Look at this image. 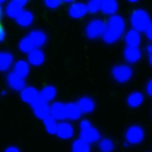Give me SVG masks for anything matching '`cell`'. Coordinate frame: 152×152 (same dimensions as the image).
I'll list each match as a JSON object with an SVG mask.
<instances>
[{"mask_svg":"<svg viewBox=\"0 0 152 152\" xmlns=\"http://www.w3.org/2000/svg\"><path fill=\"white\" fill-rule=\"evenodd\" d=\"M125 31V21L122 16L115 14L110 16L106 22V29L104 32L102 39L106 44H115L123 37Z\"/></svg>","mask_w":152,"mask_h":152,"instance_id":"cell-1","label":"cell"},{"mask_svg":"<svg viewBox=\"0 0 152 152\" xmlns=\"http://www.w3.org/2000/svg\"><path fill=\"white\" fill-rule=\"evenodd\" d=\"M79 128H80V139L85 140L86 142L89 144H95L100 139H101V135H100V132L93 126V124L90 123V121L88 119H83L80 121V124H79Z\"/></svg>","mask_w":152,"mask_h":152,"instance_id":"cell-2","label":"cell"},{"mask_svg":"<svg viewBox=\"0 0 152 152\" xmlns=\"http://www.w3.org/2000/svg\"><path fill=\"white\" fill-rule=\"evenodd\" d=\"M151 22L150 20V15L142 9H137L135 11H133V14L130 15V24L133 29H136L139 32H144V29L146 28V26Z\"/></svg>","mask_w":152,"mask_h":152,"instance_id":"cell-3","label":"cell"},{"mask_svg":"<svg viewBox=\"0 0 152 152\" xmlns=\"http://www.w3.org/2000/svg\"><path fill=\"white\" fill-rule=\"evenodd\" d=\"M105 29H106V22L100 18H94L86 24L85 35L88 37V39L94 40L100 37H102Z\"/></svg>","mask_w":152,"mask_h":152,"instance_id":"cell-4","label":"cell"},{"mask_svg":"<svg viewBox=\"0 0 152 152\" xmlns=\"http://www.w3.org/2000/svg\"><path fill=\"white\" fill-rule=\"evenodd\" d=\"M112 77L117 83L124 84L133 78V69L128 65H117L112 68Z\"/></svg>","mask_w":152,"mask_h":152,"instance_id":"cell-5","label":"cell"},{"mask_svg":"<svg viewBox=\"0 0 152 152\" xmlns=\"http://www.w3.org/2000/svg\"><path fill=\"white\" fill-rule=\"evenodd\" d=\"M145 137V132L140 125H130L125 132V145H137Z\"/></svg>","mask_w":152,"mask_h":152,"instance_id":"cell-6","label":"cell"},{"mask_svg":"<svg viewBox=\"0 0 152 152\" xmlns=\"http://www.w3.org/2000/svg\"><path fill=\"white\" fill-rule=\"evenodd\" d=\"M32 106V111L34 113V116L38 118V119H45L49 115H50V106L46 101H44L42 97L38 99L35 102Z\"/></svg>","mask_w":152,"mask_h":152,"instance_id":"cell-7","label":"cell"},{"mask_svg":"<svg viewBox=\"0 0 152 152\" xmlns=\"http://www.w3.org/2000/svg\"><path fill=\"white\" fill-rule=\"evenodd\" d=\"M56 135L60 139H62V140H69V139H72L74 135V126L68 122L61 121L60 123H57Z\"/></svg>","mask_w":152,"mask_h":152,"instance_id":"cell-8","label":"cell"},{"mask_svg":"<svg viewBox=\"0 0 152 152\" xmlns=\"http://www.w3.org/2000/svg\"><path fill=\"white\" fill-rule=\"evenodd\" d=\"M40 97V94L34 86H24L21 90V99L23 102L28 105H33L35 101Z\"/></svg>","mask_w":152,"mask_h":152,"instance_id":"cell-9","label":"cell"},{"mask_svg":"<svg viewBox=\"0 0 152 152\" xmlns=\"http://www.w3.org/2000/svg\"><path fill=\"white\" fill-rule=\"evenodd\" d=\"M50 116L56 121H65L66 119V104L56 101L50 105Z\"/></svg>","mask_w":152,"mask_h":152,"instance_id":"cell-10","label":"cell"},{"mask_svg":"<svg viewBox=\"0 0 152 152\" xmlns=\"http://www.w3.org/2000/svg\"><path fill=\"white\" fill-rule=\"evenodd\" d=\"M6 83H7V85L11 88V89L15 90V91H21L23 88L26 86V80H24V78L15 74L14 72H11V73L7 74Z\"/></svg>","mask_w":152,"mask_h":152,"instance_id":"cell-11","label":"cell"},{"mask_svg":"<svg viewBox=\"0 0 152 152\" xmlns=\"http://www.w3.org/2000/svg\"><path fill=\"white\" fill-rule=\"evenodd\" d=\"M86 14H88V7L86 4L84 3H73L68 9V15L74 20L83 18Z\"/></svg>","mask_w":152,"mask_h":152,"instance_id":"cell-12","label":"cell"},{"mask_svg":"<svg viewBox=\"0 0 152 152\" xmlns=\"http://www.w3.org/2000/svg\"><path fill=\"white\" fill-rule=\"evenodd\" d=\"M123 56H124V60L128 63H136L141 58V51L139 48L125 46L124 51H123Z\"/></svg>","mask_w":152,"mask_h":152,"instance_id":"cell-13","label":"cell"},{"mask_svg":"<svg viewBox=\"0 0 152 152\" xmlns=\"http://www.w3.org/2000/svg\"><path fill=\"white\" fill-rule=\"evenodd\" d=\"M124 42L126 44V46H134V48H139L141 44V35L140 32L136 29H130L125 33L124 35Z\"/></svg>","mask_w":152,"mask_h":152,"instance_id":"cell-14","label":"cell"},{"mask_svg":"<svg viewBox=\"0 0 152 152\" xmlns=\"http://www.w3.org/2000/svg\"><path fill=\"white\" fill-rule=\"evenodd\" d=\"M27 55H28V57H27L28 61L27 62L32 66H42L44 63V61H45V55L39 48L32 50V51L28 53Z\"/></svg>","mask_w":152,"mask_h":152,"instance_id":"cell-15","label":"cell"},{"mask_svg":"<svg viewBox=\"0 0 152 152\" xmlns=\"http://www.w3.org/2000/svg\"><path fill=\"white\" fill-rule=\"evenodd\" d=\"M118 1L117 0H101V9L100 11L102 12L105 15H108V16H112L117 14L118 11Z\"/></svg>","mask_w":152,"mask_h":152,"instance_id":"cell-16","label":"cell"},{"mask_svg":"<svg viewBox=\"0 0 152 152\" xmlns=\"http://www.w3.org/2000/svg\"><path fill=\"white\" fill-rule=\"evenodd\" d=\"M12 72L22 78H26L29 74V63L24 60H18L12 65Z\"/></svg>","mask_w":152,"mask_h":152,"instance_id":"cell-17","label":"cell"},{"mask_svg":"<svg viewBox=\"0 0 152 152\" xmlns=\"http://www.w3.org/2000/svg\"><path fill=\"white\" fill-rule=\"evenodd\" d=\"M82 111L79 110L77 102L66 104V119L68 121H78L82 117Z\"/></svg>","mask_w":152,"mask_h":152,"instance_id":"cell-18","label":"cell"},{"mask_svg":"<svg viewBox=\"0 0 152 152\" xmlns=\"http://www.w3.org/2000/svg\"><path fill=\"white\" fill-rule=\"evenodd\" d=\"M144 94L140 91H133L126 97V104L130 108H139L144 104Z\"/></svg>","mask_w":152,"mask_h":152,"instance_id":"cell-19","label":"cell"},{"mask_svg":"<svg viewBox=\"0 0 152 152\" xmlns=\"http://www.w3.org/2000/svg\"><path fill=\"white\" fill-rule=\"evenodd\" d=\"M77 105L79 107V110L82 111V113H91L95 110V102L91 97H88V96H83L77 101Z\"/></svg>","mask_w":152,"mask_h":152,"instance_id":"cell-20","label":"cell"},{"mask_svg":"<svg viewBox=\"0 0 152 152\" xmlns=\"http://www.w3.org/2000/svg\"><path fill=\"white\" fill-rule=\"evenodd\" d=\"M14 65V55L10 51H0V72H6Z\"/></svg>","mask_w":152,"mask_h":152,"instance_id":"cell-21","label":"cell"},{"mask_svg":"<svg viewBox=\"0 0 152 152\" xmlns=\"http://www.w3.org/2000/svg\"><path fill=\"white\" fill-rule=\"evenodd\" d=\"M16 20V23L21 27H29L31 24L33 23L34 21V16L31 11L28 10H22L20 12V15L15 18Z\"/></svg>","mask_w":152,"mask_h":152,"instance_id":"cell-22","label":"cell"},{"mask_svg":"<svg viewBox=\"0 0 152 152\" xmlns=\"http://www.w3.org/2000/svg\"><path fill=\"white\" fill-rule=\"evenodd\" d=\"M39 94H40V97L49 104V102H51V101L55 100L57 90H56V88L54 85H45L43 89L39 91Z\"/></svg>","mask_w":152,"mask_h":152,"instance_id":"cell-23","label":"cell"},{"mask_svg":"<svg viewBox=\"0 0 152 152\" xmlns=\"http://www.w3.org/2000/svg\"><path fill=\"white\" fill-rule=\"evenodd\" d=\"M18 49H20V51H21V53H23V54H28V53L32 51V50L38 49V48H37V45H35V43L33 42L32 38H31L29 35H27V37H24L23 39L20 42V44H18Z\"/></svg>","mask_w":152,"mask_h":152,"instance_id":"cell-24","label":"cell"},{"mask_svg":"<svg viewBox=\"0 0 152 152\" xmlns=\"http://www.w3.org/2000/svg\"><path fill=\"white\" fill-rule=\"evenodd\" d=\"M32 39H33V42L35 43V45H37V48H42L43 45H45V43H46V34L43 32V31H39V29H35V31H32L29 34H28Z\"/></svg>","mask_w":152,"mask_h":152,"instance_id":"cell-25","label":"cell"},{"mask_svg":"<svg viewBox=\"0 0 152 152\" xmlns=\"http://www.w3.org/2000/svg\"><path fill=\"white\" fill-rule=\"evenodd\" d=\"M72 152H90V144L83 139H75L72 144Z\"/></svg>","mask_w":152,"mask_h":152,"instance_id":"cell-26","label":"cell"},{"mask_svg":"<svg viewBox=\"0 0 152 152\" xmlns=\"http://www.w3.org/2000/svg\"><path fill=\"white\" fill-rule=\"evenodd\" d=\"M23 9L21 7V6H18L17 4H15L14 1H11L6 5V7H5V14H6V16H9V17H11V18H16L18 15H20V12L22 11Z\"/></svg>","mask_w":152,"mask_h":152,"instance_id":"cell-27","label":"cell"},{"mask_svg":"<svg viewBox=\"0 0 152 152\" xmlns=\"http://www.w3.org/2000/svg\"><path fill=\"white\" fill-rule=\"evenodd\" d=\"M43 122H44L45 130H46L49 134H51V135H56V130H57V121L49 115L45 119H43Z\"/></svg>","mask_w":152,"mask_h":152,"instance_id":"cell-28","label":"cell"},{"mask_svg":"<svg viewBox=\"0 0 152 152\" xmlns=\"http://www.w3.org/2000/svg\"><path fill=\"white\" fill-rule=\"evenodd\" d=\"M99 150L101 152H113L115 150V142L111 139H100L99 140Z\"/></svg>","mask_w":152,"mask_h":152,"instance_id":"cell-29","label":"cell"},{"mask_svg":"<svg viewBox=\"0 0 152 152\" xmlns=\"http://www.w3.org/2000/svg\"><path fill=\"white\" fill-rule=\"evenodd\" d=\"M88 7V12L90 14H97L101 9V0H90L86 5Z\"/></svg>","mask_w":152,"mask_h":152,"instance_id":"cell-30","label":"cell"},{"mask_svg":"<svg viewBox=\"0 0 152 152\" xmlns=\"http://www.w3.org/2000/svg\"><path fill=\"white\" fill-rule=\"evenodd\" d=\"M44 3L46 5V7H49V9H57V7H60L62 0H44Z\"/></svg>","mask_w":152,"mask_h":152,"instance_id":"cell-31","label":"cell"},{"mask_svg":"<svg viewBox=\"0 0 152 152\" xmlns=\"http://www.w3.org/2000/svg\"><path fill=\"white\" fill-rule=\"evenodd\" d=\"M144 32H145V35L147 37V39L150 40V42H152V22H150L147 26H146V28L144 29Z\"/></svg>","mask_w":152,"mask_h":152,"instance_id":"cell-32","label":"cell"},{"mask_svg":"<svg viewBox=\"0 0 152 152\" xmlns=\"http://www.w3.org/2000/svg\"><path fill=\"white\" fill-rule=\"evenodd\" d=\"M5 38H6V32L1 26H0V43H3L5 40Z\"/></svg>","mask_w":152,"mask_h":152,"instance_id":"cell-33","label":"cell"},{"mask_svg":"<svg viewBox=\"0 0 152 152\" xmlns=\"http://www.w3.org/2000/svg\"><path fill=\"white\" fill-rule=\"evenodd\" d=\"M146 93H147V95H150L151 97H152V79L147 83V85H146Z\"/></svg>","mask_w":152,"mask_h":152,"instance_id":"cell-34","label":"cell"},{"mask_svg":"<svg viewBox=\"0 0 152 152\" xmlns=\"http://www.w3.org/2000/svg\"><path fill=\"white\" fill-rule=\"evenodd\" d=\"M12 1H14L15 4H17L18 6H21L22 9L24 7V5H26L27 3H28V0H12Z\"/></svg>","mask_w":152,"mask_h":152,"instance_id":"cell-35","label":"cell"},{"mask_svg":"<svg viewBox=\"0 0 152 152\" xmlns=\"http://www.w3.org/2000/svg\"><path fill=\"white\" fill-rule=\"evenodd\" d=\"M4 152H21L20 148H17L16 146H9Z\"/></svg>","mask_w":152,"mask_h":152,"instance_id":"cell-36","label":"cell"},{"mask_svg":"<svg viewBox=\"0 0 152 152\" xmlns=\"http://www.w3.org/2000/svg\"><path fill=\"white\" fill-rule=\"evenodd\" d=\"M146 51H147V54H152V44H150V45L146 48Z\"/></svg>","mask_w":152,"mask_h":152,"instance_id":"cell-37","label":"cell"},{"mask_svg":"<svg viewBox=\"0 0 152 152\" xmlns=\"http://www.w3.org/2000/svg\"><path fill=\"white\" fill-rule=\"evenodd\" d=\"M148 60H150V65L152 66V54H148Z\"/></svg>","mask_w":152,"mask_h":152,"instance_id":"cell-38","label":"cell"},{"mask_svg":"<svg viewBox=\"0 0 152 152\" xmlns=\"http://www.w3.org/2000/svg\"><path fill=\"white\" fill-rule=\"evenodd\" d=\"M128 1H129V3H133V4H134V3H139V1H140V0H128Z\"/></svg>","mask_w":152,"mask_h":152,"instance_id":"cell-39","label":"cell"},{"mask_svg":"<svg viewBox=\"0 0 152 152\" xmlns=\"http://www.w3.org/2000/svg\"><path fill=\"white\" fill-rule=\"evenodd\" d=\"M62 1H65V3H73L74 0H62Z\"/></svg>","mask_w":152,"mask_h":152,"instance_id":"cell-40","label":"cell"},{"mask_svg":"<svg viewBox=\"0 0 152 152\" xmlns=\"http://www.w3.org/2000/svg\"><path fill=\"white\" fill-rule=\"evenodd\" d=\"M1 15H3V10H1V6H0V18H1Z\"/></svg>","mask_w":152,"mask_h":152,"instance_id":"cell-41","label":"cell"},{"mask_svg":"<svg viewBox=\"0 0 152 152\" xmlns=\"http://www.w3.org/2000/svg\"><path fill=\"white\" fill-rule=\"evenodd\" d=\"M6 1V0H0V5H1V4H4Z\"/></svg>","mask_w":152,"mask_h":152,"instance_id":"cell-42","label":"cell"}]
</instances>
